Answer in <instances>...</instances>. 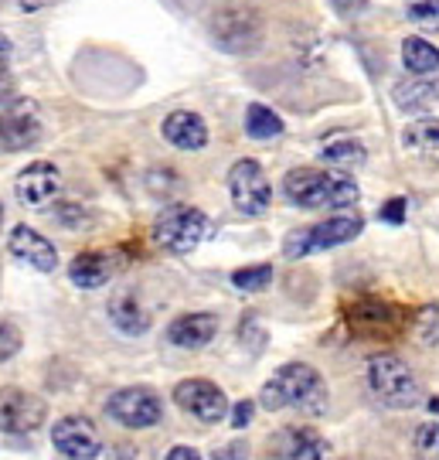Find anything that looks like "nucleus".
Masks as SVG:
<instances>
[{"label": "nucleus", "mask_w": 439, "mask_h": 460, "mask_svg": "<svg viewBox=\"0 0 439 460\" xmlns=\"http://www.w3.org/2000/svg\"><path fill=\"white\" fill-rule=\"evenodd\" d=\"M174 402L178 410H184L188 416H195L201 423H222L228 412L225 393L208 382V378H184L174 385Z\"/></svg>", "instance_id": "nucleus-11"}, {"label": "nucleus", "mask_w": 439, "mask_h": 460, "mask_svg": "<svg viewBox=\"0 0 439 460\" xmlns=\"http://www.w3.org/2000/svg\"><path fill=\"white\" fill-rule=\"evenodd\" d=\"M412 447H416L419 460H439V420H429L423 427H416Z\"/></svg>", "instance_id": "nucleus-28"}, {"label": "nucleus", "mask_w": 439, "mask_h": 460, "mask_svg": "<svg viewBox=\"0 0 439 460\" xmlns=\"http://www.w3.org/2000/svg\"><path fill=\"white\" fill-rule=\"evenodd\" d=\"M368 389L389 410H416L423 402V385L399 355L378 351L368 358Z\"/></svg>", "instance_id": "nucleus-3"}, {"label": "nucleus", "mask_w": 439, "mask_h": 460, "mask_svg": "<svg viewBox=\"0 0 439 460\" xmlns=\"http://www.w3.org/2000/svg\"><path fill=\"white\" fill-rule=\"evenodd\" d=\"M228 195H232V205L242 215H262L273 201V184L266 178L259 161L252 157H242L235 161L232 171H228Z\"/></svg>", "instance_id": "nucleus-7"}, {"label": "nucleus", "mask_w": 439, "mask_h": 460, "mask_svg": "<svg viewBox=\"0 0 439 460\" xmlns=\"http://www.w3.org/2000/svg\"><path fill=\"white\" fill-rule=\"evenodd\" d=\"M402 66L412 75H436L439 72V49L419 34H408L402 41Z\"/></svg>", "instance_id": "nucleus-21"}, {"label": "nucleus", "mask_w": 439, "mask_h": 460, "mask_svg": "<svg viewBox=\"0 0 439 460\" xmlns=\"http://www.w3.org/2000/svg\"><path fill=\"white\" fill-rule=\"evenodd\" d=\"M21 351V331L11 321H0V362H11Z\"/></svg>", "instance_id": "nucleus-29"}, {"label": "nucleus", "mask_w": 439, "mask_h": 460, "mask_svg": "<svg viewBox=\"0 0 439 460\" xmlns=\"http://www.w3.org/2000/svg\"><path fill=\"white\" fill-rule=\"evenodd\" d=\"M116 277V260L102 249H89L79 252L72 263H68V279L79 287V290H99Z\"/></svg>", "instance_id": "nucleus-16"}, {"label": "nucleus", "mask_w": 439, "mask_h": 460, "mask_svg": "<svg viewBox=\"0 0 439 460\" xmlns=\"http://www.w3.org/2000/svg\"><path fill=\"white\" fill-rule=\"evenodd\" d=\"M110 321H113V328L119 334H127V338H140L150 331V311L144 307V300L133 294V290H123V294H116L110 300Z\"/></svg>", "instance_id": "nucleus-19"}, {"label": "nucleus", "mask_w": 439, "mask_h": 460, "mask_svg": "<svg viewBox=\"0 0 439 460\" xmlns=\"http://www.w3.org/2000/svg\"><path fill=\"white\" fill-rule=\"evenodd\" d=\"M406 14L416 28L439 31V0H406Z\"/></svg>", "instance_id": "nucleus-27"}, {"label": "nucleus", "mask_w": 439, "mask_h": 460, "mask_svg": "<svg viewBox=\"0 0 439 460\" xmlns=\"http://www.w3.org/2000/svg\"><path fill=\"white\" fill-rule=\"evenodd\" d=\"M361 229H364V218L361 215H334L327 222L290 232L286 243H283V256L286 260H303V256L324 252V249H338L344 243H351V239H358Z\"/></svg>", "instance_id": "nucleus-5"}, {"label": "nucleus", "mask_w": 439, "mask_h": 460, "mask_svg": "<svg viewBox=\"0 0 439 460\" xmlns=\"http://www.w3.org/2000/svg\"><path fill=\"white\" fill-rule=\"evenodd\" d=\"M283 195L296 208H351L361 198L355 178L330 167H296L283 178Z\"/></svg>", "instance_id": "nucleus-2"}, {"label": "nucleus", "mask_w": 439, "mask_h": 460, "mask_svg": "<svg viewBox=\"0 0 439 460\" xmlns=\"http://www.w3.org/2000/svg\"><path fill=\"white\" fill-rule=\"evenodd\" d=\"M48 420V406L45 399L34 393H24L17 385L0 389V433L7 437H24L41 429V423Z\"/></svg>", "instance_id": "nucleus-8"}, {"label": "nucleus", "mask_w": 439, "mask_h": 460, "mask_svg": "<svg viewBox=\"0 0 439 460\" xmlns=\"http://www.w3.org/2000/svg\"><path fill=\"white\" fill-rule=\"evenodd\" d=\"M41 140V116L28 99L0 106V150H28Z\"/></svg>", "instance_id": "nucleus-12"}, {"label": "nucleus", "mask_w": 439, "mask_h": 460, "mask_svg": "<svg viewBox=\"0 0 439 460\" xmlns=\"http://www.w3.org/2000/svg\"><path fill=\"white\" fill-rule=\"evenodd\" d=\"M218 334V317L208 311H191L180 314L167 324V341L184 351H198V348L212 345V338Z\"/></svg>", "instance_id": "nucleus-15"}, {"label": "nucleus", "mask_w": 439, "mask_h": 460, "mask_svg": "<svg viewBox=\"0 0 439 460\" xmlns=\"http://www.w3.org/2000/svg\"><path fill=\"white\" fill-rule=\"evenodd\" d=\"M14 195L24 208H34V212L51 208L62 195V171L51 161H31L14 178Z\"/></svg>", "instance_id": "nucleus-9"}, {"label": "nucleus", "mask_w": 439, "mask_h": 460, "mask_svg": "<svg viewBox=\"0 0 439 460\" xmlns=\"http://www.w3.org/2000/svg\"><path fill=\"white\" fill-rule=\"evenodd\" d=\"M412 334H416V341L426 345V348L439 345V304H426L423 311L416 314V321H412Z\"/></svg>", "instance_id": "nucleus-26"}, {"label": "nucleus", "mask_w": 439, "mask_h": 460, "mask_svg": "<svg viewBox=\"0 0 439 460\" xmlns=\"http://www.w3.org/2000/svg\"><path fill=\"white\" fill-rule=\"evenodd\" d=\"M245 133H249L252 140H277L279 133H283V119H279V113H273L269 106L252 102V106L245 110Z\"/></svg>", "instance_id": "nucleus-24"}, {"label": "nucleus", "mask_w": 439, "mask_h": 460, "mask_svg": "<svg viewBox=\"0 0 439 460\" xmlns=\"http://www.w3.org/2000/svg\"><path fill=\"white\" fill-rule=\"evenodd\" d=\"M266 447L273 460H327V440L307 427H283Z\"/></svg>", "instance_id": "nucleus-14"}, {"label": "nucleus", "mask_w": 439, "mask_h": 460, "mask_svg": "<svg viewBox=\"0 0 439 460\" xmlns=\"http://www.w3.org/2000/svg\"><path fill=\"white\" fill-rule=\"evenodd\" d=\"M14 93H17V85H14V75L7 72V68L0 66V106H7L11 99H14Z\"/></svg>", "instance_id": "nucleus-33"}, {"label": "nucleus", "mask_w": 439, "mask_h": 460, "mask_svg": "<svg viewBox=\"0 0 439 460\" xmlns=\"http://www.w3.org/2000/svg\"><path fill=\"white\" fill-rule=\"evenodd\" d=\"M106 412L110 420H116L119 427L127 429H146L157 427L163 420V402L161 395L146 385H127V389H116L106 399Z\"/></svg>", "instance_id": "nucleus-6"}, {"label": "nucleus", "mask_w": 439, "mask_h": 460, "mask_svg": "<svg viewBox=\"0 0 439 460\" xmlns=\"http://www.w3.org/2000/svg\"><path fill=\"white\" fill-rule=\"evenodd\" d=\"M402 144H406V150H416V154H439V119H433V116L412 119L402 130Z\"/></svg>", "instance_id": "nucleus-23"}, {"label": "nucleus", "mask_w": 439, "mask_h": 460, "mask_svg": "<svg viewBox=\"0 0 439 460\" xmlns=\"http://www.w3.org/2000/svg\"><path fill=\"white\" fill-rule=\"evenodd\" d=\"M51 447L68 460H96L102 450V437L89 416L75 412V416H62L51 427Z\"/></svg>", "instance_id": "nucleus-10"}, {"label": "nucleus", "mask_w": 439, "mask_h": 460, "mask_svg": "<svg viewBox=\"0 0 439 460\" xmlns=\"http://www.w3.org/2000/svg\"><path fill=\"white\" fill-rule=\"evenodd\" d=\"M406 198H391V201H385V205H382V222H389V226H402V222H406Z\"/></svg>", "instance_id": "nucleus-30"}, {"label": "nucleus", "mask_w": 439, "mask_h": 460, "mask_svg": "<svg viewBox=\"0 0 439 460\" xmlns=\"http://www.w3.org/2000/svg\"><path fill=\"white\" fill-rule=\"evenodd\" d=\"M0 222H4V205H0Z\"/></svg>", "instance_id": "nucleus-39"}, {"label": "nucleus", "mask_w": 439, "mask_h": 460, "mask_svg": "<svg viewBox=\"0 0 439 460\" xmlns=\"http://www.w3.org/2000/svg\"><path fill=\"white\" fill-rule=\"evenodd\" d=\"M252 416H256V402H252V399H242V402H235V406H232V427L245 429L249 423H252Z\"/></svg>", "instance_id": "nucleus-31"}, {"label": "nucleus", "mask_w": 439, "mask_h": 460, "mask_svg": "<svg viewBox=\"0 0 439 460\" xmlns=\"http://www.w3.org/2000/svg\"><path fill=\"white\" fill-rule=\"evenodd\" d=\"M55 218H58L62 226H68V229H75V226H82V218H85V215H82L79 205H66V201L58 205V201H55Z\"/></svg>", "instance_id": "nucleus-32"}, {"label": "nucleus", "mask_w": 439, "mask_h": 460, "mask_svg": "<svg viewBox=\"0 0 439 460\" xmlns=\"http://www.w3.org/2000/svg\"><path fill=\"white\" fill-rule=\"evenodd\" d=\"M208 232H212V222L201 208H195V205H171L154 222V243L167 249V252H174V256H188L208 239Z\"/></svg>", "instance_id": "nucleus-4"}, {"label": "nucleus", "mask_w": 439, "mask_h": 460, "mask_svg": "<svg viewBox=\"0 0 439 460\" xmlns=\"http://www.w3.org/2000/svg\"><path fill=\"white\" fill-rule=\"evenodd\" d=\"M259 402L269 412L296 410L303 416H324L330 406V389L324 376L307 362H286L277 368V376L262 385Z\"/></svg>", "instance_id": "nucleus-1"}, {"label": "nucleus", "mask_w": 439, "mask_h": 460, "mask_svg": "<svg viewBox=\"0 0 439 460\" xmlns=\"http://www.w3.org/2000/svg\"><path fill=\"white\" fill-rule=\"evenodd\" d=\"M11 51H14V45H11V38L7 34H0V66L11 58Z\"/></svg>", "instance_id": "nucleus-36"}, {"label": "nucleus", "mask_w": 439, "mask_h": 460, "mask_svg": "<svg viewBox=\"0 0 439 460\" xmlns=\"http://www.w3.org/2000/svg\"><path fill=\"white\" fill-rule=\"evenodd\" d=\"M402 324V314L395 311L385 300H361L351 311V328L364 334V338H378V334H395Z\"/></svg>", "instance_id": "nucleus-18"}, {"label": "nucleus", "mask_w": 439, "mask_h": 460, "mask_svg": "<svg viewBox=\"0 0 439 460\" xmlns=\"http://www.w3.org/2000/svg\"><path fill=\"white\" fill-rule=\"evenodd\" d=\"M273 266L269 263H256V266H245V270H235L232 273V287L235 290H242V294H259L266 290L269 283H273Z\"/></svg>", "instance_id": "nucleus-25"}, {"label": "nucleus", "mask_w": 439, "mask_h": 460, "mask_svg": "<svg viewBox=\"0 0 439 460\" xmlns=\"http://www.w3.org/2000/svg\"><path fill=\"white\" fill-rule=\"evenodd\" d=\"M167 460H201V454H198L195 447H171V454H167Z\"/></svg>", "instance_id": "nucleus-35"}, {"label": "nucleus", "mask_w": 439, "mask_h": 460, "mask_svg": "<svg viewBox=\"0 0 439 460\" xmlns=\"http://www.w3.org/2000/svg\"><path fill=\"white\" fill-rule=\"evenodd\" d=\"M395 102L402 106V110H412V113H419V110H429L433 102L439 99V83L436 79H429V75H419V79H406V83L395 85Z\"/></svg>", "instance_id": "nucleus-22"}, {"label": "nucleus", "mask_w": 439, "mask_h": 460, "mask_svg": "<svg viewBox=\"0 0 439 460\" xmlns=\"http://www.w3.org/2000/svg\"><path fill=\"white\" fill-rule=\"evenodd\" d=\"M330 4H334V11H338L341 17H355V14L364 11V4H368V0H330Z\"/></svg>", "instance_id": "nucleus-34"}, {"label": "nucleus", "mask_w": 439, "mask_h": 460, "mask_svg": "<svg viewBox=\"0 0 439 460\" xmlns=\"http://www.w3.org/2000/svg\"><path fill=\"white\" fill-rule=\"evenodd\" d=\"M163 140L178 150H201L208 144V123L191 110H174L163 119Z\"/></svg>", "instance_id": "nucleus-17"}, {"label": "nucleus", "mask_w": 439, "mask_h": 460, "mask_svg": "<svg viewBox=\"0 0 439 460\" xmlns=\"http://www.w3.org/2000/svg\"><path fill=\"white\" fill-rule=\"evenodd\" d=\"M21 11H38V7H45V0H14Z\"/></svg>", "instance_id": "nucleus-37"}, {"label": "nucleus", "mask_w": 439, "mask_h": 460, "mask_svg": "<svg viewBox=\"0 0 439 460\" xmlns=\"http://www.w3.org/2000/svg\"><path fill=\"white\" fill-rule=\"evenodd\" d=\"M7 249H11V256H14L17 263L31 266L38 273H55V266H58V249H55V243L45 239L31 226H14L11 235H7Z\"/></svg>", "instance_id": "nucleus-13"}, {"label": "nucleus", "mask_w": 439, "mask_h": 460, "mask_svg": "<svg viewBox=\"0 0 439 460\" xmlns=\"http://www.w3.org/2000/svg\"><path fill=\"white\" fill-rule=\"evenodd\" d=\"M320 161H324L330 171L347 174V171H358V167L368 164V150H364V144L355 140V137H330L324 147H320Z\"/></svg>", "instance_id": "nucleus-20"}, {"label": "nucleus", "mask_w": 439, "mask_h": 460, "mask_svg": "<svg viewBox=\"0 0 439 460\" xmlns=\"http://www.w3.org/2000/svg\"><path fill=\"white\" fill-rule=\"evenodd\" d=\"M429 412H433V416L439 412V395H433V399H429Z\"/></svg>", "instance_id": "nucleus-38"}]
</instances>
